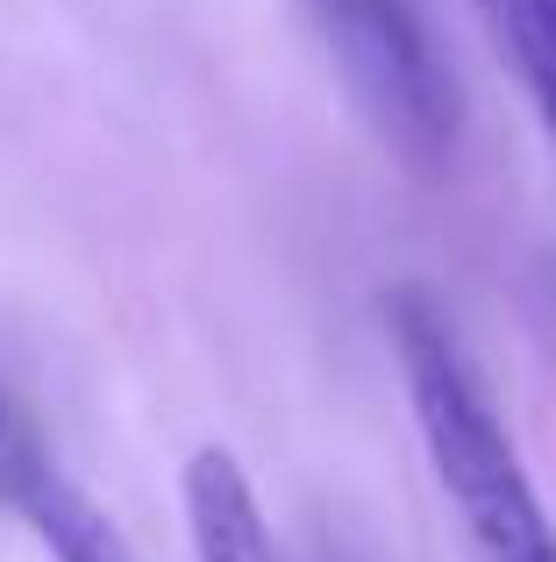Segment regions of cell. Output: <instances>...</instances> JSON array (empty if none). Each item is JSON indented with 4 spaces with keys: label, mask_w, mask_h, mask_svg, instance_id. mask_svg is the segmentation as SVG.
<instances>
[{
    "label": "cell",
    "mask_w": 556,
    "mask_h": 562,
    "mask_svg": "<svg viewBox=\"0 0 556 562\" xmlns=\"http://www.w3.org/2000/svg\"><path fill=\"white\" fill-rule=\"evenodd\" d=\"M386 342L400 363V392L414 413L429 477L443 506L457 513L471 562H556V520L543 506V484L478 371L471 342L429 285L386 292Z\"/></svg>",
    "instance_id": "6da1fadb"
},
{
    "label": "cell",
    "mask_w": 556,
    "mask_h": 562,
    "mask_svg": "<svg viewBox=\"0 0 556 562\" xmlns=\"http://www.w3.org/2000/svg\"><path fill=\"white\" fill-rule=\"evenodd\" d=\"M321 57L371 143L407 171H443L457 150V79H449L421 0H300Z\"/></svg>",
    "instance_id": "7a4b0ae2"
},
{
    "label": "cell",
    "mask_w": 556,
    "mask_h": 562,
    "mask_svg": "<svg viewBox=\"0 0 556 562\" xmlns=\"http://www.w3.org/2000/svg\"><path fill=\"white\" fill-rule=\"evenodd\" d=\"M179 498H186V541H193V562H286L265 506H257L251 470H243L222 441H208V449L186 456Z\"/></svg>",
    "instance_id": "3957f363"
},
{
    "label": "cell",
    "mask_w": 556,
    "mask_h": 562,
    "mask_svg": "<svg viewBox=\"0 0 556 562\" xmlns=\"http://www.w3.org/2000/svg\"><path fill=\"white\" fill-rule=\"evenodd\" d=\"M0 498L29 520V535L43 541V555H51V562H136V555H129V541H122V527H114L108 513H100L93 498L57 470L51 449H29Z\"/></svg>",
    "instance_id": "277c9868"
},
{
    "label": "cell",
    "mask_w": 556,
    "mask_h": 562,
    "mask_svg": "<svg viewBox=\"0 0 556 562\" xmlns=\"http://www.w3.org/2000/svg\"><path fill=\"white\" fill-rule=\"evenodd\" d=\"M471 14L492 57L507 65V79L535 108L543 136L556 143V0H471Z\"/></svg>",
    "instance_id": "5b68a950"
},
{
    "label": "cell",
    "mask_w": 556,
    "mask_h": 562,
    "mask_svg": "<svg viewBox=\"0 0 556 562\" xmlns=\"http://www.w3.org/2000/svg\"><path fill=\"white\" fill-rule=\"evenodd\" d=\"M29 449H43V441L29 435L22 420H14V406H8V398H0V492H8V477H14V470H22V456H29Z\"/></svg>",
    "instance_id": "8992f818"
}]
</instances>
